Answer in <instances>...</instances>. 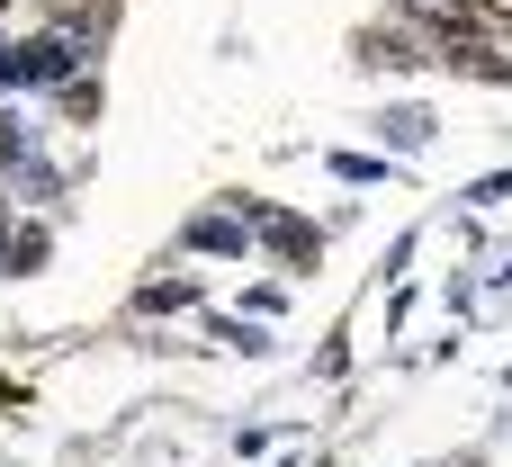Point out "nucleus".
I'll return each mask as SVG.
<instances>
[{
  "mask_svg": "<svg viewBox=\"0 0 512 467\" xmlns=\"http://www.w3.org/2000/svg\"><path fill=\"white\" fill-rule=\"evenodd\" d=\"M45 9H54V18H81V9H90V0H45Z\"/></svg>",
  "mask_w": 512,
  "mask_h": 467,
  "instance_id": "obj_4",
  "label": "nucleus"
},
{
  "mask_svg": "<svg viewBox=\"0 0 512 467\" xmlns=\"http://www.w3.org/2000/svg\"><path fill=\"white\" fill-rule=\"evenodd\" d=\"M0 9H9V0H0Z\"/></svg>",
  "mask_w": 512,
  "mask_h": 467,
  "instance_id": "obj_5",
  "label": "nucleus"
},
{
  "mask_svg": "<svg viewBox=\"0 0 512 467\" xmlns=\"http://www.w3.org/2000/svg\"><path fill=\"white\" fill-rule=\"evenodd\" d=\"M189 243H207V252H243V225H198Z\"/></svg>",
  "mask_w": 512,
  "mask_h": 467,
  "instance_id": "obj_3",
  "label": "nucleus"
},
{
  "mask_svg": "<svg viewBox=\"0 0 512 467\" xmlns=\"http://www.w3.org/2000/svg\"><path fill=\"white\" fill-rule=\"evenodd\" d=\"M81 54H90L81 18H54L36 45H0V81H72V72H81Z\"/></svg>",
  "mask_w": 512,
  "mask_h": 467,
  "instance_id": "obj_1",
  "label": "nucleus"
},
{
  "mask_svg": "<svg viewBox=\"0 0 512 467\" xmlns=\"http://www.w3.org/2000/svg\"><path fill=\"white\" fill-rule=\"evenodd\" d=\"M261 234H270L288 261H315V225H297V216H261Z\"/></svg>",
  "mask_w": 512,
  "mask_h": 467,
  "instance_id": "obj_2",
  "label": "nucleus"
}]
</instances>
